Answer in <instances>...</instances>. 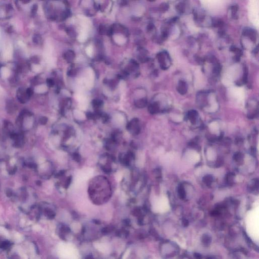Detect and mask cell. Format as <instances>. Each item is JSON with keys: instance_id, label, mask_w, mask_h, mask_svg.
Listing matches in <instances>:
<instances>
[{"instance_id": "6da1fadb", "label": "cell", "mask_w": 259, "mask_h": 259, "mask_svg": "<svg viewBox=\"0 0 259 259\" xmlns=\"http://www.w3.org/2000/svg\"><path fill=\"white\" fill-rule=\"evenodd\" d=\"M89 195L95 204L101 205L108 201L111 195L109 183L104 177L94 178L89 185Z\"/></svg>"}, {"instance_id": "7a4b0ae2", "label": "cell", "mask_w": 259, "mask_h": 259, "mask_svg": "<svg viewBox=\"0 0 259 259\" xmlns=\"http://www.w3.org/2000/svg\"><path fill=\"white\" fill-rule=\"evenodd\" d=\"M259 217H258V209L254 210L251 212L248 216V222H246V228L250 232L251 236H254V239H258V231H259Z\"/></svg>"}, {"instance_id": "3957f363", "label": "cell", "mask_w": 259, "mask_h": 259, "mask_svg": "<svg viewBox=\"0 0 259 259\" xmlns=\"http://www.w3.org/2000/svg\"><path fill=\"white\" fill-rule=\"evenodd\" d=\"M177 90L178 92L181 95H184L186 94L187 91V85L185 82L180 81L178 84Z\"/></svg>"}, {"instance_id": "277c9868", "label": "cell", "mask_w": 259, "mask_h": 259, "mask_svg": "<svg viewBox=\"0 0 259 259\" xmlns=\"http://www.w3.org/2000/svg\"><path fill=\"white\" fill-rule=\"evenodd\" d=\"M197 116H198V113H197V111L194 110H190L188 113V119H189V121H190L192 124H196V122Z\"/></svg>"}, {"instance_id": "5b68a950", "label": "cell", "mask_w": 259, "mask_h": 259, "mask_svg": "<svg viewBox=\"0 0 259 259\" xmlns=\"http://www.w3.org/2000/svg\"><path fill=\"white\" fill-rule=\"evenodd\" d=\"M113 39L119 45L124 44L126 42V39L123 35H114Z\"/></svg>"}, {"instance_id": "8992f818", "label": "cell", "mask_w": 259, "mask_h": 259, "mask_svg": "<svg viewBox=\"0 0 259 259\" xmlns=\"http://www.w3.org/2000/svg\"><path fill=\"white\" fill-rule=\"evenodd\" d=\"M176 10L178 13L183 14L185 12L186 6H185V4L183 3H180L176 5Z\"/></svg>"}, {"instance_id": "52a82bcc", "label": "cell", "mask_w": 259, "mask_h": 259, "mask_svg": "<svg viewBox=\"0 0 259 259\" xmlns=\"http://www.w3.org/2000/svg\"><path fill=\"white\" fill-rule=\"evenodd\" d=\"M211 24L214 27L220 28L224 26V22L222 20L220 19H215L211 20Z\"/></svg>"}, {"instance_id": "ba28073f", "label": "cell", "mask_w": 259, "mask_h": 259, "mask_svg": "<svg viewBox=\"0 0 259 259\" xmlns=\"http://www.w3.org/2000/svg\"><path fill=\"white\" fill-rule=\"evenodd\" d=\"M74 116L75 118L79 120H83L85 119L84 113L79 110H75L74 111Z\"/></svg>"}, {"instance_id": "9c48e42d", "label": "cell", "mask_w": 259, "mask_h": 259, "mask_svg": "<svg viewBox=\"0 0 259 259\" xmlns=\"http://www.w3.org/2000/svg\"><path fill=\"white\" fill-rule=\"evenodd\" d=\"M230 9L231 12V17L232 18L236 19V18H237V12L239 10V7L236 5H234L231 7Z\"/></svg>"}, {"instance_id": "30bf717a", "label": "cell", "mask_w": 259, "mask_h": 259, "mask_svg": "<svg viewBox=\"0 0 259 259\" xmlns=\"http://www.w3.org/2000/svg\"><path fill=\"white\" fill-rule=\"evenodd\" d=\"M87 33L85 30H83L80 33L78 38V40L80 42H84L87 39Z\"/></svg>"}, {"instance_id": "8fae6325", "label": "cell", "mask_w": 259, "mask_h": 259, "mask_svg": "<svg viewBox=\"0 0 259 259\" xmlns=\"http://www.w3.org/2000/svg\"><path fill=\"white\" fill-rule=\"evenodd\" d=\"M86 52L89 57H92L93 54V48L92 46H89L87 48H86Z\"/></svg>"}, {"instance_id": "7c38bea8", "label": "cell", "mask_w": 259, "mask_h": 259, "mask_svg": "<svg viewBox=\"0 0 259 259\" xmlns=\"http://www.w3.org/2000/svg\"><path fill=\"white\" fill-rule=\"evenodd\" d=\"M26 94L28 98H30L33 94V90L32 88H29L26 91Z\"/></svg>"}, {"instance_id": "4fadbf2b", "label": "cell", "mask_w": 259, "mask_h": 259, "mask_svg": "<svg viewBox=\"0 0 259 259\" xmlns=\"http://www.w3.org/2000/svg\"><path fill=\"white\" fill-rule=\"evenodd\" d=\"M168 8H169V6L168 4H162V5H161V9L164 12L167 11L168 10Z\"/></svg>"}, {"instance_id": "5bb4252c", "label": "cell", "mask_w": 259, "mask_h": 259, "mask_svg": "<svg viewBox=\"0 0 259 259\" xmlns=\"http://www.w3.org/2000/svg\"><path fill=\"white\" fill-rule=\"evenodd\" d=\"M116 121H118L119 122H122L124 121V118L121 115H119L118 116H116Z\"/></svg>"}]
</instances>
